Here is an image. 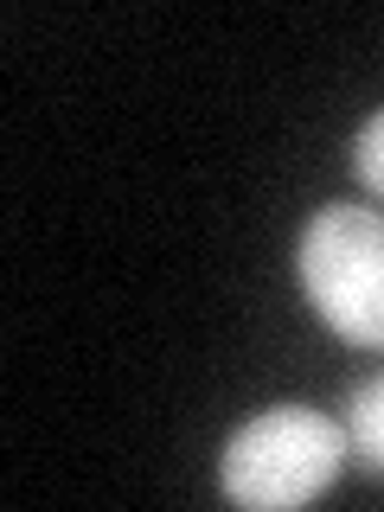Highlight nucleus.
<instances>
[{
  "instance_id": "obj_1",
  "label": "nucleus",
  "mask_w": 384,
  "mask_h": 512,
  "mask_svg": "<svg viewBox=\"0 0 384 512\" xmlns=\"http://www.w3.org/2000/svg\"><path fill=\"white\" fill-rule=\"evenodd\" d=\"M346 423L314 404H269L244 416L218 448V493L244 512L314 506L346 474Z\"/></svg>"
},
{
  "instance_id": "obj_2",
  "label": "nucleus",
  "mask_w": 384,
  "mask_h": 512,
  "mask_svg": "<svg viewBox=\"0 0 384 512\" xmlns=\"http://www.w3.org/2000/svg\"><path fill=\"white\" fill-rule=\"evenodd\" d=\"M295 276L320 327L346 346L384 352V212L372 205H320L295 237Z\"/></svg>"
},
{
  "instance_id": "obj_3",
  "label": "nucleus",
  "mask_w": 384,
  "mask_h": 512,
  "mask_svg": "<svg viewBox=\"0 0 384 512\" xmlns=\"http://www.w3.org/2000/svg\"><path fill=\"white\" fill-rule=\"evenodd\" d=\"M346 448L372 480H384V372H372L359 391L346 397Z\"/></svg>"
},
{
  "instance_id": "obj_4",
  "label": "nucleus",
  "mask_w": 384,
  "mask_h": 512,
  "mask_svg": "<svg viewBox=\"0 0 384 512\" xmlns=\"http://www.w3.org/2000/svg\"><path fill=\"white\" fill-rule=\"evenodd\" d=\"M352 173H359V186L384 199V109L359 122V135H352Z\"/></svg>"
}]
</instances>
